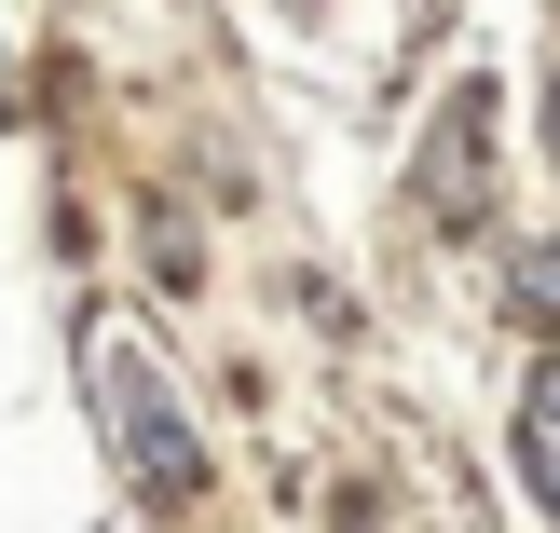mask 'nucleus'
<instances>
[{
	"instance_id": "nucleus-3",
	"label": "nucleus",
	"mask_w": 560,
	"mask_h": 533,
	"mask_svg": "<svg viewBox=\"0 0 560 533\" xmlns=\"http://www.w3.org/2000/svg\"><path fill=\"white\" fill-rule=\"evenodd\" d=\"M520 465H534V493L560 507V370H534V397H520Z\"/></svg>"
},
{
	"instance_id": "nucleus-1",
	"label": "nucleus",
	"mask_w": 560,
	"mask_h": 533,
	"mask_svg": "<svg viewBox=\"0 0 560 533\" xmlns=\"http://www.w3.org/2000/svg\"><path fill=\"white\" fill-rule=\"evenodd\" d=\"M96 410H109V438H124V465L151 493H191V438H178V397H151V370H137L124 343H96Z\"/></svg>"
},
{
	"instance_id": "nucleus-2",
	"label": "nucleus",
	"mask_w": 560,
	"mask_h": 533,
	"mask_svg": "<svg viewBox=\"0 0 560 533\" xmlns=\"http://www.w3.org/2000/svg\"><path fill=\"white\" fill-rule=\"evenodd\" d=\"M479 151H492V96L465 82L452 124H438V151H424V206H438V219H479Z\"/></svg>"
}]
</instances>
